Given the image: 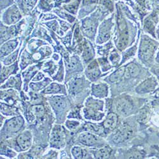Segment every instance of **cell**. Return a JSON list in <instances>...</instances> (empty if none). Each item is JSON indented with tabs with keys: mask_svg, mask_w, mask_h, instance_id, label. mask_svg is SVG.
<instances>
[{
	"mask_svg": "<svg viewBox=\"0 0 159 159\" xmlns=\"http://www.w3.org/2000/svg\"><path fill=\"white\" fill-rule=\"evenodd\" d=\"M153 106L159 110V99H157L153 101Z\"/></svg>",
	"mask_w": 159,
	"mask_h": 159,
	"instance_id": "cell-43",
	"label": "cell"
},
{
	"mask_svg": "<svg viewBox=\"0 0 159 159\" xmlns=\"http://www.w3.org/2000/svg\"><path fill=\"white\" fill-rule=\"evenodd\" d=\"M134 128L127 123L114 131L110 136V140L114 144H120L126 141L134 134Z\"/></svg>",
	"mask_w": 159,
	"mask_h": 159,
	"instance_id": "cell-3",
	"label": "cell"
},
{
	"mask_svg": "<svg viewBox=\"0 0 159 159\" xmlns=\"http://www.w3.org/2000/svg\"><path fill=\"white\" fill-rule=\"evenodd\" d=\"M101 3L105 7H107L108 8L112 10L113 8V4L110 0H101Z\"/></svg>",
	"mask_w": 159,
	"mask_h": 159,
	"instance_id": "cell-41",
	"label": "cell"
},
{
	"mask_svg": "<svg viewBox=\"0 0 159 159\" xmlns=\"http://www.w3.org/2000/svg\"><path fill=\"white\" fill-rule=\"evenodd\" d=\"M22 80L19 76H11L8 78L5 83L2 84L1 89H4L5 88H15L17 90H20L22 85Z\"/></svg>",
	"mask_w": 159,
	"mask_h": 159,
	"instance_id": "cell-17",
	"label": "cell"
},
{
	"mask_svg": "<svg viewBox=\"0 0 159 159\" xmlns=\"http://www.w3.org/2000/svg\"><path fill=\"white\" fill-rule=\"evenodd\" d=\"M94 50L92 48L90 43L86 41L83 47V53H82V58L83 60L87 62L94 57Z\"/></svg>",
	"mask_w": 159,
	"mask_h": 159,
	"instance_id": "cell-25",
	"label": "cell"
},
{
	"mask_svg": "<svg viewBox=\"0 0 159 159\" xmlns=\"http://www.w3.org/2000/svg\"><path fill=\"white\" fill-rule=\"evenodd\" d=\"M136 51V47H132L129 50H127V52H126L124 54V56L123 57V61L127 60L128 58H130V57H132V56L134 55Z\"/></svg>",
	"mask_w": 159,
	"mask_h": 159,
	"instance_id": "cell-38",
	"label": "cell"
},
{
	"mask_svg": "<svg viewBox=\"0 0 159 159\" xmlns=\"http://www.w3.org/2000/svg\"><path fill=\"white\" fill-rule=\"evenodd\" d=\"M129 39V34L127 30L120 33V36L118 39L117 47L120 50H124L128 45Z\"/></svg>",
	"mask_w": 159,
	"mask_h": 159,
	"instance_id": "cell-26",
	"label": "cell"
},
{
	"mask_svg": "<svg viewBox=\"0 0 159 159\" xmlns=\"http://www.w3.org/2000/svg\"><path fill=\"white\" fill-rule=\"evenodd\" d=\"M156 93H157V95L159 96V87H158L157 88V89L156 90Z\"/></svg>",
	"mask_w": 159,
	"mask_h": 159,
	"instance_id": "cell-46",
	"label": "cell"
},
{
	"mask_svg": "<svg viewBox=\"0 0 159 159\" xmlns=\"http://www.w3.org/2000/svg\"><path fill=\"white\" fill-rule=\"evenodd\" d=\"M56 70H57V66L54 64V63L52 61L45 62L43 67V71L48 73L50 75L54 74L56 72Z\"/></svg>",
	"mask_w": 159,
	"mask_h": 159,
	"instance_id": "cell-32",
	"label": "cell"
},
{
	"mask_svg": "<svg viewBox=\"0 0 159 159\" xmlns=\"http://www.w3.org/2000/svg\"><path fill=\"white\" fill-rule=\"evenodd\" d=\"M16 143L21 151L28 150L33 144V135L29 130H25L21 132L16 138Z\"/></svg>",
	"mask_w": 159,
	"mask_h": 159,
	"instance_id": "cell-8",
	"label": "cell"
},
{
	"mask_svg": "<svg viewBox=\"0 0 159 159\" xmlns=\"http://www.w3.org/2000/svg\"><path fill=\"white\" fill-rule=\"evenodd\" d=\"M156 46L148 40L143 41L140 47V54L142 59L147 61L150 59L154 53Z\"/></svg>",
	"mask_w": 159,
	"mask_h": 159,
	"instance_id": "cell-13",
	"label": "cell"
},
{
	"mask_svg": "<svg viewBox=\"0 0 159 159\" xmlns=\"http://www.w3.org/2000/svg\"><path fill=\"white\" fill-rule=\"evenodd\" d=\"M78 141L86 147L99 148L104 145V141L101 137L88 131L80 134L78 137Z\"/></svg>",
	"mask_w": 159,
	"mask_h": 159,
	"instance_id": "cell-2",
	"label": "cell"
},
{
	"mask_svg": "<svg viewBox=\"0 0 159 159\" xmlns=\"http://www.w3.org/2000/svg\"><path fill=\"white\" fill-rule=\"evenodd\" d=\"M116 112L122 116H127L132 113L134 110L133 101L129 96L119 97L115 103Z\"/></svg>",
	"mask_w": 159,
	"mask_h": 159,
	"instance_id": "cell-4",
	"label": "cell"
},
{
	"mask_svg": "<svg viewBox=\"0 0 159 159\" xmlns=\"http://www.w3.org/2000/svg\"><path fill=\"white\" fill-rule=\"evenodd\" d=\"M50 147L60 149L62 148L66 144V133L63 127L55 125L52 129L50 137Z\"/></svg>",
	"mask_w": 159,
	"mask_h": 159,
	"instance_id": "cell-5",
	"label": "cell"
},
{
	"mask_svg": "<svg viewBox=\"0 0 159 159\" xmlns=\"http://www.w3.org/2000/svg\"><path fill=\"white\" fill-rule=\"evenodd\" d=\"M104 102L101 99L89 97L85 102L84 117L87 120L99 122L104 118Z\"/></svg>",
	"mask_w": 159,
	"mask_h": 159,
	"instance_id": "cell-1",
	"label": "cell"
},
{
	"mask_svg": "<svg viewBox=\"0 0 159 159\" xmlns=\"http://www.w3.org/2000/svg\"><path fill=\"white\" fill-rule=\"evenodd\" d=\"M155 75H156V76H157V78L158 80V81H159V70H157L155 71Z\"/></svg>",
	"mask_w": 159,
	"mask_h": 159,
	"instance_id": "cell-44",
	"label": "cell"
},
{
	"mask_svg": "<svg viewBox=\"0 0 159 159\" xmlns=\"http://www.w3.org/2000/svg\"><path fill=\"white\" fill-rule=\"evenodd\" d=\"M148 111L146 109L143 108L141 110V111L139 113L138 116V121L139 123H143L147 122L148 120Z\"/></svg>",
	"mask_w": 159,
	"mask_h": 159,
	"instance_id": "cell-34",
	"label": "cell"
},
{
	"mask_svg": "<svg viewBox=\"0 0 159 159\" xmlns=\"http://www.w3.org/2000/svg\"><path fill=\"white\" fill-rule=\"evenodd\" d=\"M125 68L122 67L116 70L115 72L111 73L110 76H108L105 79L106 81L110 84H117L120 82L125 75Z\"/></svg>",
	"mask_w": 159,
	"mask_h": 159,
	"instance_id": "cell-19",
	"label": "cell"
},
{
	"mask_svg": "<svg viewBox=\"0 0 159 159\" xmlns=\"http://www.w3.org/2000/svg\"><path fill=\"white\" fill-rule=\"evenodd\" d=\"M113 153V149L108 145H104L98 148L93 153L94 158H111Z\"/></svg>",
	"mask_w": 159,
	"mask_h": 159,
	"instance_id": "cell-16",
	"label": "cell"
},
{
	"mask_svg": "<svg viewBox=\"0 0 159 159\" xmlns=\"http://www.w3.org/2000/svg\"><path fill=\"white\" fill-rule=\"evenodd\" d=\"M84 80L81 76H76L68 83V90L71 94H76L83 89Z\"/></svg>",
	"mask_w": 159,
	"mask_h": 159,
	"instance_id": "cell-15",
	"label": "cell"
},
{
	"mask_svg": "<svg viewBox=\"0 0 159 159\" xmlns=\"http://www.w3.org/2000/svg\"><path fill=\"white\" fill-rule=\"evenodd\" d=\"M81 123L75 120H67L65 122V125L68 130L73 131L76 130L78 127L80 125Z\"/></svg>",
	"mask_w": 159,
	"mask_h": 159,
	"instance_id": "cell-33",
	"label": "cell"
},
{
	"mask_svg": "<svg viewBox=\"0 0 159 159\" xmlns=\"http://www.w3.org/2000/svg\"><path fill=\"white\" fill-rule=\"evenodd\" d=\"M85 75L89 80L95 82L101 75L98 63L96 61L91 62L85 71Z\"/></svg>",
	"mask_w": 159,
	"mask_h": 159,
	"instance_id": "cell-10",
	"label": "cell"
},
{
	"mask_svg": "<svg viewBox=\"0 0 159 159\" xmlns=\"http://www.w3.org/2000/svg\"><path fill=\"white\" fill-rule=\"evenodd\" d=\"M110 61L113 63V64L116 65L119 62V56L116 52H113L111 54Z\"/></svg>",
	"mask_w": 159,
	"mask_h": 159,
	"instance_id": "cell-40",
	"label": "cell"
},
{
	"mask_svg": "<svg viewBox=\"0 0 159 159\" xmlns=\"http://www.w3.org/2000/svg\"><path fill=\"white\" fill-rule=\"evenodd\" d=\"M50 82L51 80L49 78H45L42 82H31L30 84V88L34 92H38L46 88L50 84Z\"/></svg>",
	"mask_w": 159,
	"mask_h": 159,
	"instance_id": "cell-27",
	"label": "cell"
},
{
	"mask_svg": "<svg viewBox=\"0 0 159 159\" xmlns=\"http://www.w3.org/2000/svg\"><path fill=\"white\" fill-rule=\"evenodd\" d=\"M17 39H11L7 42L3 43L1 47V57H3L14 51L18 45Z\"/></svg>",
	"mask_w": 159,
	"mask_h": 159,
	"instance_id": "cell-18",
	"label": "cell"
},
{
	"mask_svg": "<svg viewBox=\"0 0 159 159\" xmlns=\"http://www.w3.org/2000/svg\"><path fill=\"white\" fill-rule=\"evenodd\" d=\"M158 83L156 78L154 77H150L146 79L145 80L139 84L136 87L135 91L138 94H147L155 91L158 87Z\"/></svg>",
	"mask_w": 159,
	"mask_h": 159,
	"instance_id": "cell-7",
	"label": "cell"
},
{
	"mask_svg": "<svg viewBox=\"0 0 159 159\" xmlns=\"http://www.w3.org/2000/svg\"><path fill=\"white\" fill-rule=\"evenodd\" d=\"M85 129L88 132H92V133L96 134L99 136H103L106 134L105 130L103 127V125H100L99 124L92 123V122H87L85 125Z\"/></svg>",
	"mask_w": 159,
	"mask_h": 159,
	"instance_id": "cell-20",
	"label": "cell"
},
{
	"mask_svg": "<svg viewBox=\"0 0 159 159\" xmlns=\"http://www.w3.org/2000/svg\"><path fill=\"white\" fill-rule=\"evenodd\" d=\"M82 30L87 36L91 38L94 36L96 25L90 20H85L82 24Z\"/></svg>",
	"mask_w": 159,
	"mask_h": 159,
	"instance_id": "cell-24",
	"label": "cell"
},
{
	"mask_svg": "<svg viewBox=\"0 0 159 159\" xmlns=\"http://www.w3.org/2000/svg\"><path fill=\"white\" fill-rule=\"evenodd\" d=\"M7 152V153H6L5 156L8 158H14L17 155V153L15 152H14L8 147H1V152Z\"/></svg>",
	"mask_w": 159,
	"mask_h": 159,
	"instance_id": "cell-37",
	"label": "cell"
},
{
	"mask_svg": "<svg viewBox=\"0 0 159 159\" xmlns=\"http://www.w3.org/2000/svg\"><path fill=\"white\" fill-rule=\"evenodd\" d=\"M118 123V117L115 113L111 112L108 114L103 121L102 125L105 130L106 133L111 132L116 129Z\"/></svg>",
	"mask_w": 159,
	"mask_h": 159,
	"instance_id": "cell-14",
	"label": "cell"
},
{
	"mask_svg": "<svg viewBox=\"0 0 159 159\" xmlns=\"http://www.w3.org/2000/svg\"><path fill=\"white\" fill-rule=\"evenodd\" d=\"M71 153L72 155V157L73 158H88L87 157H90L87 151L83 147H80V146H74L72 147Z\"/></svg>",
	"mask_w": 159,
	"mask_h": 159,
	"instance_id": "cell-21",
	"label": "cell"
},
{
	"mask_svg": "<svg viewBox=\"0 0 159 159\" xmlns=\"http://www.w3.org/2000/svg\"><path fill=\"white\" fill-rule=\"evenodd\" d=\"M77 65H78V60L77 57L74 56L70 59L69 62L67 64V66H68L67 67L69 70H73L77 68Z\"/></svg>",
	"mask_w": 159,
	"mask_h": 159,
	"instance_id": "cell-36",
	"label": "cell"
},
{
	"mask_svg": "<svg viewBox=\"0 0 159 159\" xmlns=\"http://www.w3.org/2000/svg\"><path fill=\"white\" fill-rule=\"evenodd\" d=\"M17 55H18V51H16L14 53H13L12 54L10 55L8 57H7L4 59V61H3V64L5 65H9L12 64L13 62H14L16 59L17 58Z\"/></svg>",
	"mask_w": 159,
	"mask_h": 159,
	"instance_id": "cell-35",
	"label": "cell"
},
{
	"mask_svg": "<svg viewBox=\"0 0 159 159\" xmlns=\"http://www.w3.org/2000/svg\"><path fill=\"white\" fill-rule=\"evenodd\" d=\"M38 67L36 66H30V67L26 70L25 71H24L22 73L23 78L24 80V82H29L28 81L33 77V76L38 73Z\"/></svg>",
	"mask_w": 159,
	"mask_h": 159,
	"instance_id": "cell-30",
	"label": "cell"
},
{
	"mask_svg": "<svg viewBox=\"0 0 159 159\" xmlns=\"http://www.w3.org/2000/svg\"><path fill=\"white\" fill-rule=\"evenodd\" d=\"M139 71L140 70L138 65L134 63H131L125 68V75L127 78H134L139 75Z\"/></svg>",
	"mask_w": 159,
	"mask_h": 159,
	"instance_id": "cell-28",
	"label": "cell"
},
{
	"mask_svg": "<svg viewBox=\"0 0 159 159\" xmlns=\"http://www.w3.org/2000/svg\"><path fill=\"white\" fill-rule=\"evenodd\" d=\"M16 64L9 66H3L1 70V83L3 84L5 80L8 78L11 75L16 73Z\"/></svg>",
	"mask_w": 159,
	"mask_h": 159,
	"instance_id": "cell-22",
	"label": "cell"
},
{
	"mask_svg": "<svg viewBox=\"0 0 159 159\" xmlns=\"http://www.w3.org/2000/svg\"><path fill=\"white\" fill-rule=\"evenodd\" d=\"M21 18L19 10L16 6L10 8L6 11L3 17V21L7 25H10L17 22Z\"/></svg>",
	"mask_w": 159,
	"mask_h": 159,
	"instance_id": "cell-11",
	"label": "cell"
},
{
	"mask_svg": "<svg viewBox=\"0 0 159 159\" xmlns=\"http://www.w3.org/2000/svg\"><path fill=\"white\" fill-rule=\"evenodd\" d=\"M31 111L34 116L41 118L45 115V108L42 104H35L31 108Z\"/></svg>",
	"mask_w": 159,
	"mask_h": 159,
	"instance_id": "cell-31",
	"label": "cell"
},
{
	"mask_svg": "<svg viewBox=\"0 0 159 159\" xmlns=\"http://www.w3.org/2000/svg\"><path fill=\"white\" fill-rule=\"evenodd\" d=\"M108 85L104 82H94L91 85V96L98 99L107 98L109 94Z\"/></svg>",
	"mask_w": 159,
	"mask_h": 159,
	"instance_id": "cell-9",
	"label": "cell"
},
{
	"mask_svg": "<svg viewBox=\"0 0 159 159\" xmlns=\"http://www.w3.org/2000/svg\"><path fill=\"white\" fill-rule=\"evenodd\" d=\"M30 96L31 101H33V102H35L39 101V99L38 95L36 93H35L34 92H31V93H30Z\"/></svg>",
	"mask_w": 159,
	"mask_h": 159,
	"instance_id": "cell-42",
	"label": "cell"
},
{
	"mask_svg": "<svg viewBox=\"0 0 159 159\" xmlns=\"http://www.w3.org/2000/svg\"><path fill=\"white\" fill-rule=\"evenodd\" d=\"M156 61H157L158 63H159V52H158V53L157 58H156Z\"/></svg>",
	"mask_w": 159,
	"mask_h": 159,
	"instance_id": "cell-45",
	"label": "cell"
},
{
	"mask_svg": "<svg viewBox=\"0 0 159 159\" xmlns=\"http://www.w3.org/2000/svg\"><path fill=\"white\" fill-rule=\"evenodd\" d=\"M42 92L43 94L46 95H56V94H67V90L64 85L52 82L50 83Z\"/></svg>",
	"mask_w": 159,
	"mask_h": 159,
	"instance_id": "cell-12",
	"label": "cell"
},
{
	"mask_svg": "<svg viewBox=\"0 0 159 159\" xmlns=\"http://www.w3.org/2000/svg\"><path fill=\"white\" fill-rule=\"evenodd\" d=\"M102 26L101 28L99 31V39L101 42H107L108 39L110 38V26H105L102 25Z\"/></svg>",
	"mask_w": 159,
	"mask_h": 159,
	"instance_id": "cell-29",
	"label": "cell"
},
{
	"mask_svg": "<svg viewBox=\"0 0 159 159\" xmlns=\"http://www.w3.org/2000/svg\"><path fill=\"white\" fill-rule=\"evenodd\" d=\"M24 124V119L21 115L14 116L5 121L1 127V131L2 132H7L8 134L17 133L22 130Z\"/></svg>",
	"mask_w": 159,
	"mask_h": 159,
	"instance_id": "cell-6",
	"label": "cell"
},
{
	"mask_svg": "<svg viewBox=\"0 0 159 159\" xmlns=\"http://www.w3.org/2000/svg\"><path fill=\"white\" fill-rule=\"evenodd\" d=\"M44 74L42 72H38L36 73V75H35V76H34L32 80H31V82H39L42 80L43 78H44Z\"/></svg>",
	"mask_w": 159,
	"mask_h": 159,
	"instance_id": "cell-39",
	"label": "cell"
},
{
	"mask_svg": "<svg viewBox=\"0 0 159 159\" xmlns=\"http://www.w3.org/2000/svg\"><path fill=\"white\" fill-rule=\"evenodd\" d=\"M50 102L52 108L56 111H61L66 108V101L60 96H56L50 98Z\"/></svg>",
	"mask_w": 159,
	"mask_h": 159,
	"instance_id": "cell-23",
	"label": "cell"
}]
</instances>
